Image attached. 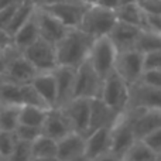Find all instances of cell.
Here are the masks:
<instances>
[{
    "label": "cell",
    "mask_w": 161,
    "mask_h": 161,
    "mask_svg": "<svg viewBox=\"0 0 161 161\" xmlns=\"http://www.w3.org/2000/svg\"><path fill=\"white\" fill-rule=\"evenodd\" d=\"M95 38L80 28H69L64 37L55 44L57 61L61 67L78 68L89 58Z\"/></svg>",
    "instance_id": "cell-1"
},
{
    "label": "cell",
    "mask_w": 161,
    "mask_h": 161,
    "mask_svg": "<svg viewBox=\"0 0 161 161\" xmlns=\"http://www.w3.org/2000/svg\"><path fill=\"white\" fill-rule=\"evenodd\" d=\"M116 21L117 17L113 10L103 8L97 4H91L86 7L78 28L96 40L108 36Z\"/></svg>",
    "instance_id": "cell-2"
},
{
    "label": "cell",
    "mask_w": 161,
    "mask_h": 161,
    "mask_svg": "<svg viewBox=\"0 0 161 161\" xmlns=\"http://www.w3.org/2000/svg\"><path fill=\"white\" fill-rule=\"evenodd\" d=\"M137 140L134 133V110L127 109L117 117L110 129V151L122 158L129 147Z\"/></svg>",
    "instance_id": "cell-3"
},
{
    "label": "cell",
    "mask_w": 161,
    "mask_h": 161,
    "mask_svg": "<svg viewBox=\"0 0 161 161\" xmlns=\"http://www.w3.org/2000/svg\"><path fill=\"white\" fill-rule=\"evenodd\" d=\"M129 91H130V86L116 71H113L110 75L103 79L102 92L99 97L114 112L123 113L127 110Z\"/></svg>",
    "instance_id": "cell-4"
},
{
    "label": "cell",
    "mask_w": 161,
    "mask_h": 161,
    "mask_svg": "<svg viewBox=\"0 0 161 161\" xmlns=\"http://www.w3.org/2000/svg\"><path fill=\"white\" fill-rule=\"evenodd\" d=\"M117 50L110 41L108 36L96 38L93 42V47L91 50L88 61L93 67V69L97 72V75L102 79L109 76L114 71L116 64Z\"/></svg>",
    "instance_id": "cell-5"
},
{
    "label": "cell",
    "mask_w": 161,
    "mask_h": 161,
    "mask_svg": "<svg viewBox=\"0 0 161 161\" xmlns=\"http://www.w3.org/2000/svg\"><path fill=\"white\" fill-rule=\"evenodd\" d=\"M21 54L30 61L37 72H50L58 67L55 45L42 40L41 37L25 50H23Z\"/></svg>",
    "instance_id": "cell-6"
},
{
    "label": "cell",
    "mask_w": 161,
    "mask_h": 161,
    "mask_svg": "<svg viewBox=\"0 0 161 161\" xmlns=\"http://www.w3.org/2000/svg\"><path fill=\"white\" fill-rule=\"evenodd\" d=\"M103 79L97 75L91 62L86 59L75 69V86H74V97H99L102 92Z\"/></svg>",
    "instance_id": "cell-7"
},
{
    "label": "cell",
    "mask_w": 161,
    "mask_h": 161,
    "mask_svg": "<svg viewBox=\"0 0 161 161\" xmlns=\"http://www.w3.org/2000/svg\"><path fill=\"white\" fill-rule=\"evenodd\" d=\"M44 10L51 13L68 28L79 27L88 4L80 0H57L47 6H41Z\"/></svg>",
    "instance_id": "cell-8"
},
{
    "label": "cell",
    "mask_w": 161,
    "mask_h": 161,
    "mask_svg": "<svg viewBox=\"0 0 161 161\" xmlns=\"http://www.w3.org/2000/svg\"><path fill=\"white\" fill-rule=\"evenodd\" d=\"M114 71L125 79V82L129 86L137 83L144 71L143 53L137 50H127L117 53Z\"/></svg>",
    "instance_id": "cell-9"
},
{
    "label": "cell",
    "mask_w": 161,
    "mask_h": 161,
    "mask_svg": "<svg viewBox=\"0 0 161 161\" xmlns=\"http://www.w3.org/2000/svg\"><path fill=\"white\" fill-rule=\"evenodd\" d=\"M127 109L142 110V109H161V88L137 82L130 86L129 91Z\"/></svg>",
    "instance_id": "cell-10"
},
{
    "label": "cell",
    "mask_w": 161,
    "mask_h": 161,
    "mask_svg": "<svg viewBox=\"0 0 161 161\" xmlns=\"http://www.w3.org/2000/svg\"><path fill=\"white\" fill-rule=\"evenodd\" d=\"M37 74L38 72L30 64V61L20 51L13 48L8 54L7 69L2 80H8L13 83H30Z\"/></svg>",
    "instance_id": "cell-11"
},
{
    "label": "cell",
    "mask_w": 161,
    "mask_h": 161,
    "mask_svg": "<svg viewBox=\"0 0 161 161\" xmlns=\"http://www.w3.org/2000/svg\"><path fill=\"white\" fill-rule=\"evenodd\" d=\"M74 131L82 134H88L89 116H91V99L86 97H74L72 100L62 106Z\"/></svg>",
    "instance_id": "cell-12"
},
{
    "label": "cell",
    "mask_w": 161,
    "mask_h": 161,
    "mask_svg": "<svg viewBox=\"0 0 161 161\" xmlns=\"http://www.w3.org/2000/svg\"><path fill=\"white\" fill-rule=\"evenodd\" d=\"M36 20H37V24H38L40 37L54 45L69 30L57 17H54L51 13H48L47 10H44L42 7H38V6L36 8Z\"/></svg>",
    "instance_id": "cell-13"
},
{
    "label": "cell",
    "mask_w": 161,
    "mask_h": 161,
    "mask_svg": "<svg viewBox=\"0 0 161 161\" xmlns=\"http://www.w3.org/2000/svg\"><path fill=\"white\" fill-rule=\"evenodd\" d=\"M42 134L51 137V139L57 140L62 139L64 136H67L68 133H71L72 126H71L69 120H68L65 112L62 110V108H50L48 109L47 117H45L44 123L41 126Z\"/></svg>",
    "instance_id": "cell-14"
},
{
    "label": "cell",
    "mask_w": 161,
    "mask_h": 161,
    "mask_svg": "<svg viewBox=\"0 0 161 161\" xmlns=\"http://www.w3.org/2000/svg\"><path fill=\"white\" fill-rule=\"evenodd\" d=\"M140 31H142V28L137 25L117 20L116 24L110 30V33L108 34V37L116 47L117 53H120V51L136 50V42L140 36Z\"/></svg>",
    "instance_id": "cell-15"
},
{
    "label": "cell",
    "mask_w": 161,
    "mask_h": 161,
    "mask_svg": "<svg viewBox=\"0 0 161 161\" xmlns=\"http://www.w3.org/2000/svg\"><path fill=\"white\" fill-rule=\"evenodd\" d=\"M120 114L122 113H117L112 108H109L100 97H92L88 133L102 127H112Z\"/></svg>",
    "instance_id": "cell-16"
},
{
    "label": "cell",
    "mask_w": 161,
    "mask_h": 161,
    "mask_svg": "<svg viewBox=\"0 0 161 161\" xmlns=\"http://www.w3.org/2000/svg\"><path fill=\"white\" fill-rule=\"evenodd\" d=\"M57 82V106L62 108L69 100L74 99V86H75V68L58 67L54 69Z\"/></svg>",
    "instance_id": "cell-17"
},
{
    "label": "cell",
    "mask_w": 161,
    "mask_h": 161,
    "mask_svg": "<svg viewBox=\"0 0 161 161\" xmlns=\"http://www.w3.org/2000/svg\"><path fill=\"white\" fill-rule=\"evenodd\" d=\"M110 129L112 127H102L85 136V156L89 160L110 151Z\"/></svg>",
    "instance_id": "cell-18"
},
{
    "label": "cell",
    "mask_w": 161,
    "mask_h": 161,
    "mask_svg": "<svg viewBox=\"0 0 161 161\" xmlns=\"http://www.w3.org/2000/svg\"><path fill=\"white\" fill-rule=\"evenodd\" d=\"M79 156H85V134L71 131L57 142V157L61 161Z\"/></svg>",
    "instance_id": "cell-19"
},
{
    "label": "cell",
    "mask_w": 161,
    "mask_h": 161,
    "mask_svg": "<svg viewBox=\"0 0 161 161\" xmlns=\"http://www.w3.org/2000/svg\"><path fill=\"white\" fill-rule=\"evenodd\" d=\"M158 129H161V109L134 110V133L137 139H143Z\"/></svg>",
    "instance_id": "cell-20"
},
{
    "label": "cell",
    "mask_w": 161,
    "mask_h": 161,
    "mask_svg": "<svg viewBox=\"0 0 161 161\" xmlns=\"http://www.w3.org/2000/svg\"><path fill=\"white\" fill-rule=\"evenodd\" d=\"M31 85L37 91L44 103L48 108H55L57 106V82L54 71L50 72H38L34 79L31 80Z\"/></svg>",
    "instance_id": "cell-21"
},
{
    "label": "cell",
    "mask_w": 161,
    "mask_h": 161,
    "mask_svg": "<svg viewBox=\"0 0 161 161\" xmlns=\"http://www.w3.org/2000/svg\"><path fill=\"white\" fill-rule=\"evenodd\" d=\"M40 38V30H38V24L36 20V13L11 36L13 40V48L21 53L23 50L31 45L34 41Z\"/></svg>",
    "instance_id": "cell-22"
},
{
    "label": "cell",
    "mask_w": 161,
    "mask_h": 161,
    "mask_svg": "<svg viewBox=\"0 0 161 161\" xmlns=\"http://www.w3.org/2000/svg\"><path fill=\"white\" fill-rule=\"evenodd\" d=\"M116 17L119 21L129 23V24L137 25L143 30V24H144V11L142 10L137 3H129V4H120L119 7L114 10Z\"/></svg>",
    "instance_id": "cell-23"
},
{
    "label": "cell",
    "mask_w": 161,
    "mask_h": 161,
    "mask_svg": "<svg viewBox=\"0 0 161 161\" xmlns=\"http://www.w3.org/2000/svg\"><path fill=\"white\" fill-rule=\"evenodd\" d=\"M158 160L160 157L140 139H137L122 156V161H158Z\"/></svg>",
    "instance_id": "cell-24"
},
{
    "label": "cell",
    "mask_w": 161,
    "mask_h": 161,
    "mask_svg": "<svg viewBox=\"0 0 161 161\" xmlns=\"http://www.w3.org/2000/svg\"><path fill=\"white\" fill-rule=\"evenodd\" d=\"M20 108L19 105L0 103V130L14 131L20 125Z\"/></svg>",
    "instance_id": "cell-25"
},
{
    "label": "cell",
    "mask_w": 161,
    "mask_h": 161,
    "mask_svg": "<svg viewBox=\"0 0 161 161\" xmlns=\"http://www.w3.org/2000/svg\"><path fill=\"white\" fill-rule=\"evenodd\" d=\"M48 109L50 108H42V106L36 105H23L20 108V123L41 127L47 117Z\"/></svg>",
    "instance_id": "cell-26"
},
{
    "label": "cell",
    "mask_w": 161,
    "mask_h": 161,
    "mask_svg": "<svg viewBox=\"0 0 161 161\" xmlns=\"http://www.w3.org/2000/svg\"><path fill=\"white\" fill-rule=\"evenodd\" d=\"M136 50L143 54L161 50V34L150 30H142L136 42Z\"/></svg>",
    "instance_id": "cell-27"
},
{
    "label": "cell",
    "mask_w": 161,
    "mask_h": 161,
    "mask_svg": "<svg viewBox=\"0 0 161 161\" xmlns=\"http://www.w3.org/2000/svg\"><path fill=\"white\" fill-rule=\"evenodd\" d=\"M33 157H51L57 156V140L41 134L31 143Z\"/></svg>",
    "instance_id": "cell-28"
},
{
    "label": "cell",
    "mask_w": 161,
    "mask_h": 161,
    "mask_svg": "<svg viewBox=\"0 0 161 161\" xmlns=\"http://www.w3.org/2000/svg\"><path fill=\"white\" fill-rule=\"evenodd\" d=\"M17 142H19V140H17V136L14 131L0 130V156L4 158V161L13 153Z\"/></svg>",
    "instance_id": "cell-29"
},
{
    "label": "cell",
    "mask_w": 161,
    "mask_h": 161,
    "mask_svg": "<svg viewBox=\"0 0 161 161\" xmlns=\"http://www.w3.org/2000/svg\"><path fill=\"white\" fill-rule=\"evenodd\" d=\"M14 133H16V136H17V140H20V142L33 143L37 137L42 134V130H41V127H37V126H30V125H23V123H20V125L17 126V129L14 130Z\"/></svg>",
    "instance_id": "cell-30"
},
{
    "label": "cell",
    "mask_w": 161,
    "mask_h": 161,
    "mask_svg": "<svg viewBox=\"0 0 161 161\" xmlns=\"http://www.w3.org/2000/svg\"><path fill=\"white\" fill-rule=\"evenodd\" d=\"M33 160V153H31V143L25 142H17L13 153L10 154L6 161H31Z\"/></svg>",
    "instance_id": "cell-31"
},
{
    "label": "cell",
    "mask_w": 161,
    "mask_h": 161,
    "mask_svg": "<svg viewBox=\"0 0 161 161\" xmlns=\"http://www.w3.org/2000/svg\"><path fill=\"white\" fill-rule=\"evenodd\" d=\"M140 140H143V142H144L146 144H147L148 147H150L151 150H153L154 153H156L157 156L161 158V129L151 131L150 134L144 136L143 139H140Z\"/></svg>",
    "instance_id": "cell-32"
},
{
    "label": "cell",
    "mask_w": 161,
    "mask_h": 161,
    "mask_svg": "<svg viewBox=\"0 0 161 161\" xmlns=\"http://www.w3.org/2000/svg\"><path fill=\"white\" fill-rule=\"evenodd\" d=\"M144 69H161V50L143 54Z\"/></svg>",
    "instance_id": "cell-33"
},
{
    "label": "cell",
    "mask_w": 161,
    "mask_h": 161,
    "mask_svg": "<svg viewBox=\"0 0 161 161\" xmlns=\"http://www.w3.org/2000/svg\"><path fill=\"white\" fill-rule=\"evenodd\" d=\"M140 82L150 86L161 88V69H144Z\"/></svg>",
    "instance_id": "cell-34"
},
{
    "label": "cell",
    "mask_w": 161,
    "mask_h": 161,
    "mask_svg": "<svg viewBox=\"0 0 161 161\" xmlns=\"http://www.w3.org/2000/svg\"><path fill=\"white\" fill-rule=\"evenodd\" d=\"M143 30H150L161 34V14H148L144 13V24Z\"/></svg>",
    "instance_id": "cell-35"
},
{
    "label": "cell",
    "mask_w": 161,
    "mask_h": 161,
    "mask_svg": "<svg viewBox=\"0 0 161 161\" xmlns=\"http://www.w3.org/2000/svg\"><path fill=\"white\" fill-rule=\"evenodd\" d=\"M20 3H14V4H10L0 10V28H2V30H6V28L8 27V24H10L11 19H13V16H14V13H16Z\"/></svg>",
    "instance_id": "cell-36"
},
{
    "label": "cell",
    "mask_w": 161,
    "mask_h": 161,
    "mask_svg": "<svg viewBox=\"0 0 161 161\" xmlns=\"http://www.w3.org/2000/svg\"><path fill=\"white\" fill-rule=\"evenodd\" d=\"M144 13L161 14V0H136Z\"/></svg>",
    "instance_id": "cell-37"
},
{
    "label": "cell",
    "mask_w": 161,
    "mask_h": 161,
    "mask_svg": "<svg viewBox=\"0 0 161 161\" xmlns=\"http://www.w3.org/2000/svg\"><path fill=\"white\" fill-rule=\"evenodd\" d=\"M13 48V40L11 36L6 30L0 28V50L2 51H8Z\"/></svg>",
    "instance_id": "cell-38"
},
{
    "label": "cell",
    "mask_w": 161,
    "mask_h": 161,
    "mask_svg": "<svg viewBox=\"0 0 161 161\" xmlns=\"http://www.w3.org/2000/svg\"><path fill=\"white\" fill-rule=\"evenodd\" d=\"M95 4L100 6V7L103 8H108V10H116L117 7H119V0H97Z\"/></svg>",
    "instance_id": "cell-39"
},
{
    "label": "cell",
    "mask_w": 161,
    "mask_h": 161,
    "mask_svg": "<svg viewBox=\"0 0 161 161\" xmlns=\"http://www.w3.org/2000/svg\"><path fill=\"white\" fill-rule=\"evenodd\" d=\"M13 50V48H11ZM6 51L4 54H2L0 55V80L4 78V74H6V69H7V62H8V54H10V51Z\"/></svg>",
    "instance_id": "cell-40"
},
{
    "label": "cell",
    "mask_w": 161,
    "mask_h": 161,
    "mask_svg": "<svg viewBox=\"0 0 161 161\" xmlns=\"http://www.w3.org/2000/svg\"><path fill=\"white\" fill-rule=\"evenodd\" d=\"M91 161H122L119 156H116L114 153H112V151H109V153H105L102 154V156L96 157V158L91 160Z\"/></svg>",
    "instance_id": "cell-41"
},
{
    "label": "cell",
    "mask_w": 161,
    "mask_h": 161,
    "mask_svg": "<svg viewBox=\"0 0 161 161\" xmlns=\"http://www.w3.org/2000/svg\"><path fill=\"white\" fill-rule=\"evenodd\" d=\"M31 161H61L57 156H51V157H33Z\"/></svg>",
    "instance_id": "cell-42"
},
{
    "label": "cell",
    "mask_w": 161,
    "mask_h": 161,
    "mask_svg": "<svg viewBox=\"0 0 161 161\" xmlns=\"http://www.w3.org/2000/svg\"><path fill=\"white\" fill-rule=\"evenodd\" d=\"M23 2V0H0V10L4 7H7V6L10 4H14V3H20Z\"/></svg>",
    "instance_id": "cell-43"
},
{
    "label": "cell",
    "mask_w": 161,
    "mask_h": 161,
    "mask_svg": "<svg viewBox=\"0 0 161 161\" xmlns=\"http://www.w3.org/2000/svg\"><path fill=\"white\" fill-rule=\"evenodd\" d=\"M34 3H36L38 7H41V6H47V4H51V3L57 2V0H33Z\"/></svg>",
    "instance_id": "cell-44"
},
{
    "label": "cell",
    "mask_w": 161,
    "mask_h": 161,
    "mask_svg": "<svg viewBox=\"0 0 161 161\" xmlns=\"http://www.w3.org/2000/svg\"><path fill=\"white\" fill-rule=\"evenodd\" d=\"M67 161H91L86 156H79V157H75V158H71V160H67Z\"/></svg>",
    "instance_id": "cell-45"
},
{
    "label": "cell",
    "mask_w": 161,
    "mask_h": 161,
    "mask_svg": "<svg viewBox=\"0 0 161 161\" xmlns=\"http://www.w3.org/2000/svg\"><path fill=\"white\" fill-rule=\"evenodd\" d=\"M129 3H136V0H119V4H129Z\"/></svg>",
    "instance_id": "cell-46"
},
{
    "label": "cell",
    "mask_w": 161,
    "mask_h": 161,
    "mask_svg": "<svg viewBox=\"0 0 161 161\" xmlns=\"http://www.w3.org/2000/svg\"><path fill=\"white\" fill-rule=\"evenodd\" d=\"M82 2H83V3H86L88 6H91V4H95V3H96L97 0H82Z\"/></svg>",
    "instance_id": "cell-47"
},
{
    "label": "cell",
    "mask_w": 161,
    "mask_h": 161,
    "mask_svg": "<svg viewBox=\"0 0 161 161\" xmlns=\"http://www.w3.org/2000/svg\"><path fill=\"white\" fill-rule=\"evenodd\" d=\"M6 53V51H2V50H0V55H2V54H4Z\"/></svg>",
    "instance_id": "cell-48"
},
{
    "label": "cell",
    "mask_w": 161,
    "mask_h": 161,
    "mask_svg": "<svg viewBox=\"0 0 161 161\" xmlns=\"http://www.w3.org/2000/svg\"><path fill=\"white\" fill-rule=\"evenodd\" d=\"M0 161H4V158H3V157H2V156H0Z\"/></svg>",
    "instance_id": "cell-49"
},
{
    "label": "cell",
    "mask_w": 161,
    "mask_h": 161,
    "mask_svg": "<svg viewBox=\"0 0 161 161\" xmlns=\"http://www.w3.org/2000/svg\"><path fill=\"white\" fill-rule=\"evenodd\" d=\"M80 2H82V0H80Z\"/></svg>",
    "instance_id": "cell-50"
},
{
    "label": "cell",
    "mask_w": 161,
    "mask_h": 161,
    "mask_svg": "<svg viewBox=\"0 0 161 161\" xmlns=\"http://www.w3.org/2000/svg\"><path fill=\"white\" fill-rule=\"evenodd\" d=\"M160 160H161V158H160Z\"/></svg>",
    "instance_id": "cell-51"
}]
</instances>
